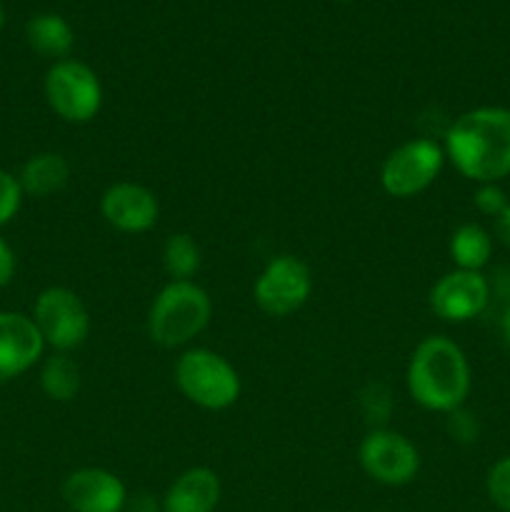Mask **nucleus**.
Here are the masks:
<instances>
[{"label":"nucleus","instance_id":"obj_11","mask_svg":"<svg viewBox=\"0 0 510 512\" xmlns=\"http://www.w3.org/2000/svg\"><path fill=\"white\" fill-rule=\"evenodd\" d=\"M100 213L120 233H145L158 223L160 205L150 188L140 183L110 185L100 200Z\"/></svg>","mask_w":510,"mask_h":512},{"label":"nucleus","instance_id":"obj_5","mask_svg":"<svg viewBox=\"0 0 510 512\" xmlns=\"http://www.w3.org/2000/svg\"><path fill=\"white\" fill-rule=\"evenodd\" d=\"M45 98L68 123H90L103 105L98 75L80 60H58L45 75Z\"/></svg>","mask_w":510,"mask_h":512},{"label":"nucleus","instance_id":"obj_17","mask_svg":"<svg viewBox=\"0 0 510 512\" xmlns=\"http://www.w3.org/2000/svg\"><path fill=\"white\" fill-rule=\"evenodd\" d=\"M493 253V240L480 225L465 223L450 238V258L458 265V270H475L480 273Z\"/></svg>","mask_w":510,"mask_h":512},{"label":"nucleus","instance_id":"obj_23","mask_svg":"<svg viewBox=\"0 0 510 512\" xmlns=\"http://www.w3.org/2000/svg\"><path fill=\"white\" fill-rule=\"evenodd\" d=\"M13 275H15V253L13 248L0 238V288H5V285L10 283Z\"/></svg>","mask_w":510,"mask_h":512},{"label":"nucleus","instance_id":"obj_3","mask_svg":"<svg viewBox=\"0 0 510 512\" xmlns=\"http://www.w3.org/2000/svg\"><path fill=\"white\" fill-rule=\"evenodd\" d=\"M213 315L210 295L193 280H170L148 313V333L163 348H180L205 330Z\"/></svg>","mask_w":510,"mask_h":512},{"label":"nucleus","instance_id":"obj_12","mask_svg":"<svg viewBox=\"0 0 510 512\" xmlns=\"http://www.w3.org/2000/svg\"><path fill=\"white\" fill-rule=\"evenodd\" d=\"M45 340L33 318L13 310L0 313V383L23 375L40 360Z\"/></svg>","mask_w":510,"mask_h":512},{"label":"nucleus","instance_id":"obj_20","mask_svg":"<svg viewBox=\"0 0 510 512\" xmlns=\"http://www.w3.org/2000/svg\"><path fill=\"white\" fill-rule=\"evenodd\" d=\"M485 485H488L490 500L503 512H510V458L498 460L490 468Z\"/></svg>","mask_w":510,"mask_h":512},{"label":"nucleus","instance_id":"obj_22","mask_svg":"<svg viewBox=\"0 0 510 512\" xmlns=\"http://www.w3.org/2000/svg\"><path fill=\"white\" fill-rule=\"evenodd\" d=\"M475 208L483 215L498 218V215L508 208V198H505V193L495 183H483L475 190Z\"/></svg>","mask_w":510,"mask_h":512},{"label":"nucleus","instance_id":"obj_16","mask_svg":"<svg viewBox=\"0 0 510 512\" xmlns=\"http://www.w3.org/2000/svg\"><path fill=\"white\" fill-rule=\"evenodd\" d=\"M28 43L45 58H65L73 48V30L60 15H35L25 28Z\"/></svg>","mask_w":510,"mask_h":512},{"label":"nucleus","instance_id":"obj_24","mask_svg":"<svg viewBox=\"0 0 510 512\" xmlns=\"http://www.w3.org/2000/svg\"><path fill=\"white\" fill-rule=\"evenodd\" d=\"M495 233H498L500 243L510 248V205L495 218Z\"/></svg>","mask_w":510,"mask_h":512},{"label":"nucleus","instance_id":"obj_26","mask_svg":"<svg viewBox=\"0 0 510 512\" xmlns=\"http://www.w3.org/2000/svg\"><path fill=\"white\" fill-rule=\"evenodd\" d=\"M3 23H5V13H3V5H0V28H3Z\"/></svg>","mask_w":510,"mask_h":512},{"label":"nucleus","instance_id":"obj_6","mask_svg":"<svg viewBox=\"0 0 510 512\" xmlns=\"http://www.w3.org/2000/svg\"><path fill=\"white\" fill-rule=\"evenodd\" d=\"M445 153L435 140L415 138L390 150L380 168L383 190L393 198H413L435 183L443 170Z\"/></svg>","mask_w":510,"mask_h":512},{"label":"nucleus","instance_id":"obj_15","mask_svg":"<svg viewBox=\"0 0 510 512\" xmlns=\"http://www.w3.org/2000/svg\"><path fill=\"white\" fill-rule=\"evenodd\" d=\"M18 180L25 195L48 198L68 185L70 165L60 153H38L23 165Z\"/></svg>","mask_w":510,"mask_h":512},{"label":"nucleus","instance_id":"obj_7","mask_svg":"<svg viewBox=\"0 0 510 512\" xmlns=\"http://www.w3.org/2000/svg\"><path fill=\"white\" fill-rule=\"evenodd\" d=\"M33 323L38 325L45 345L58 353L78 348L90 333V315L78 293L70 288H45L33 305Z\"/></svg>","mask_w":510,"mask_h":512},{"label":"nucleus","instance_id":"obj_14","mask_svg":"<svg viewBox=\"0 0 510 512\" xmlns=\"http://www.w3.org/2000/svg\"><path fill=\"white\" fill-rule=\"evenodd\" d=\"M220 478L210 468H190L173 480L163 498V512H215Z\"/></svg>","mask_w":510,"mask_h":512},{"label":"nucleus","instance_id":"obj_19","mask_svg":"<svg viewBox=\"0 0 510 512\" xmlns=\"http://www.w3.org/2000/svg\"><path fill=\"white\" fill-rule=\"evenodd\" d=\"M165 273L173 280H190L200 270V245L193 235L173 233L163 245Z\"/></svg>","mask_w":510,"mask_h":512},{"label":"nucleus","instance_id":"obj_13","mask_svg":"<svg viewBox=\"0 0 510 512\" xmlns=\"http://www.w3.org/2000/svg\"><path fill=\"white\" fill-rule=\"evenodd\" d=\"M63 500L73 512H120L125 508V485L103 468H80L63 483Z\"/></svg>","mask_w":510,"mask_h":512},{"label":"nucleus","instance_id":"obj_4","mask_svg":"<svg viewBox=\"0 0 510 512\" xmlns=\"http://www.w3.org/2000/svg\"><path fill=\"white\" fill-rule=\"evenodd\" d=\"M175 383L190 403L205 410H225L240 398L238 370L208 348H190L180 355Z\"/></svg>","mask_w":510,"mask_h":512},{"label":"nucleus","instance_id":"obj_8","mask_svg":"<svg viewBox=\"0 0 510 512\" xmlns=\"http://www.w3.org/2000/svg\"><path fill=\"white\" fill-rule=\"evenodd\" d=\"M313 290L310 268L295 255H278L258 275L253 288L255 305L265 315L285 318L305 305Z\"/></svg>","mask_w":510,"mask_h":512},{"label":"nucleus","instance_id":"obj_2","mask_svg":"<svg viewBox=\"0 0 510 512\" xmlns=\"http://www.w3.org/2000/svg\"><path fill=\"white\" fill-rule=\"evenodd\" d=\"M405 380L413 400L425 410L453 413L470 393L468 358L450 338L430 335L410 355Z\"/></svg>","mask_w":510,"mask_h":512},{"label":"nucleus","instance_id":"obj_10","mask_svg":"<svg viewBox=\"0 0 510 512\" xmlns=\"http://www.w3.org/2000/svg\"><path fill=\"white\" fill-rule=\"evenodd\" d=\"M488 305V283L475 270H453L430 290V308L448 323H465Z\"/></svg>","mask_w":510,"mask_h":512},{"label":"nucleus","instance_id":"obj_18","mask_svg":"<svg viewBox=\"0 0 510 512\" xmlns=\"http://www.w3.org/2000/svg\"><path fill=\"white\" fill-rule=\"evenodd\" d=\"M40 388L55 403H68V400H73L80 390L78 363L70 360L65 353L48 358L43 370H40Z\"/></svg>","mask_w":510,"mask_h":512},{"label":"nucleus","instance_id":"obj_1","mask_svg":"<svg viewBox=\"0 0 510 512\" xmlns=\"http://www.w3.org/2000/svg\"><path fill=\"white\" fill-rule=\"evenodd\" d=\"M445 153L465 178L480 185L510 175V110L475 108L463 113L448 128Z\"/></svg>","mask_w":510,"mask_h":512},{"label":"nucleus","instance_id":"obj_21","mask_svg":"<svg viewBox=\"0 0 510 512\" xmlns=\"http://www.w3.org/2000/svg\"><path fill=\"white\" fill-rule=\"evenodd\" d=\"M23 195L20 180L8 170H0V225L10 223L15 218L20 203H23Z\"/></svg>","mask_w":510,"mask_h":512},{"label":"nucleus","instance_id":"obj_9","mask_svg":"<svg viewBox=\"0 0 510 512\" xmlns=\"http://www.w3.org/2000/svg\"><path fill=\"white\" fill-rule=\"evenodd\" d=\"M360 465L383 485H405L418 475V448L395 430H370L360 443Z\"/></svg>","mask_w":510,"mask_h":512},{"label":"nucleus","instance_id":"obj_25","mask_svg":"<svg viewBox=\"0 0 510 512\" xmlns=\"http://www.w3.org/2000/svg\"><path fill=\"white\" fill-rule=\"evenodd\" d=\"M503 338H505V345L510 348V310L505 313V318H503Z\"/></svg>","mask_w":510,"mask_h":512}]
</instances>
